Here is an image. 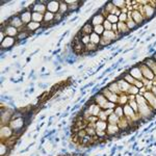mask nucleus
Listing matches in <instances>:
<instances>
[{"mask_svg": "<svg viewBox=\"0 0 156 156\" xmlns=\"http://www.w3.org/2000/svg\"><path fill=\"white\" fill-rule=\"evenodd\" d=\"M145 99H146L148 105H149L152 109H156V97L153 95V93H152L151 91L145 93Z\"/></svg>", "mask_w": 156, "mask_h": 156, "instance_id": "obj_1", "label": "nucleus"}, {"mask_svg": "<svg viewBox=\"0 0 156 156\" xmlns=\"http://www.w3.org/2000/svg\"><path fill=\"white\" fill-rule=\"evenodd\" d=\"M15 42H16L15 38H12V37H5L4 40L1 42V48H2V49H4V48H8V49H11V48L15 45Z\"/></svg>", "mask_w": 156, "mask_h": 156, "instance_id": "obj_2", "label": "nucleus"}, {"mask_svg": "<svg viewBox=\"0 0 156 156\" xmlns=\"http://www.w3.org/2000/svg\"><path fill=\"white\" fill-rule=\"evenodd\" d=\"M1 32H4V33L6 34V37H12V38L18 35V33H19L18 29L12 25H6V27L4 28V30L1 31Z\"/></svg>", "mask_w": 156, "mask_h": 156, "instance_id": "obj_3", "label": "nucleus"}, {"mask_svg": "<svg viewBox=\"0 0 156 156\" xmlns=\"http://www.w3.org/2000/svg\"><path fill=\"white\" fill-rule=\"evenodd\" d=\"M29 9H30V8H27L25 12H23V13L20 15V18H21L23 24H24L25 26L27 25V24H29V23L31 22V20H32V18H31L32 13H30Z\"/></svg>", "mask_w": 156, "mask_h": 156, "instance_id": "obj_4", "label": "nucleus"}, {"mask_svg": "<svg viewBox=\"0 0 156 156\" xmlns=\"http://www.w3.org/2000/svg\"><path fill=\"white\" fill-rule=\"evenodd\" d=\"M59 6H60V2L58 1H49L47 4V9L50 13H56L59 12Z\"/></svg>", "mask_w": 156, "mask_h": 156, "instance_id": "obj_5", "label": "nucleus"}, {"mask_svg": "<svg viewBox=\"0 0 156 156\" xmlns=\"http://www.w3.org/2000/svg\"><path fill=\"white\" fill-rule=\"evenodd\" d=\"M141 70H142V74L148 79H153L154 77V73L147 67V66H141Z\"/></svg>", "mask_w": 156, "mask_h": 156, "instance_id": "obj_6", "label": "nucleus"}, {"mask_svg": "<svg viewBox=\"0 0 156 156\" xmlns=\"http://www.w3.org/2000/svg\"><path fill=\"white\" fill-rule=\"evenodd\" d=\"M130 75L133 78H142L143 74H142V70H141V67H133L131 70H130Z\"/></svg>", "mask_w": 156, "mask_h": 156, "instance_id": "obj_7", "label": "nucleus"}, {"mask_svg": "<svg viewBox=\"0 0 156 156\" xmlns=\"http://www.w3.org/2000/svg\"><path fill=\"white\" fill-rule=\"evenodd\" d=\"M103 20L104 19L101 14H96V15H94V17L92 18V24L95 26L101 25V23L103 22Z\"/></svg>", "mask_w": 156, "mask_h": 156, "instance_id": "obj_8", "label": "nucleus"}, {"mask_svg": "<svg viewBox=\"0 0 156 156\" xmlns=\"http://www.w3.org/2000/svg\"><path fill=\"white\" fill-rule=\"evenodd\" d=\"M31 18H32V21L33 22H41V21H44V15H42L41 13H38V12H33L32 15H31Z\"/></svg>", "mask_w": 156, "mask_h": 156, "instance_id": "obj_9", "label": "nucleus"}, {"mask_svg": "<svg viewBox=\"0 0 156 156\" xmlns=\"http://www.w3.org/2000/svg\"><path fill=\"white\" fill-rule=\"evenodd\" d=\"M54 17H55V15H53L52 13L47 11L44 15V22L45 23H52V21L54 20Z\"/></svg>", "mask_w": 156, "mask_h": 156, "instance_id": "obj_10", "label": "nucleus"}, {"mask_svg": "<svg viewBox=\"0 0 156 156\" xmlns=\"http://www.w3.org/2000/svg\"><path fill=\"white\" fill-rule=\"evenodd\" d=\"M92 31L93 30H92V24L91 23H86L81 29V33L86 34V35H90V33H92Z\"/></svg>", "mask_w": 156, "mask_h": 156, "instance_id": "obj_11", "label": "nucleus"}, {"mask_svg": "<svg viewBox=\"0 0 156 156\" xmlns=\"http://www.w3.org/2000/svg\"><path fill=\"white\" fill-rule=\"evenodd\" d=\"M41 26V24L40 23H38V22H30L29 24H27V25L25 26L26 28H27V30L28 31H33V30H35L37 28H39Z\"/></svg>", "mask_w": 156, "mask_h": 156, "instance_id": "obj_12", "label": "nucleus"}, {"mask_svg": "<svg viewBox=\"0 0 156 156\" xmlns=\"http://www.w3.org/2000/svg\"><path fill=\"white\" fill-rule=\"evenodd\" d=\"M119 90H120V89H119V84H118V82H112V83H110L109 86H108V91L111 92V93H113V94L118 93Z\"/></svg>", "mask_w": 156, "mask_h": 156, "instance_id": "obj_13", "label": "nucleus"}, {"mask_svg": "<svg viewBox=\"0 0 156 156\" xmlns=\"http://www.w3.org/2000/svg\"><path fill=\"white\" fill-rule=\"evenodd\" d=\"M123 110H124V115L126 117H132L134 115L133 113V109L131 108V106H129V105H125L123 107Z\"/></svg>", "mask_w": 156, "mask_h": 156, "instance_id": "obj_14", "label": "nucleus"}, {"mask_svg": "<svg viewBox=\"0 0 156 156\" xmlns=\"http://www.w3.org/2000/svg\"><path fill=\"white\" fill-rule=\"evenodd\" d=\"M29 37V33H28V30L26 31H19L18 35H17V40L18 41H21V40H25L26 38Z\"/></svg>", "mask_w": 156, "mask_h": 156, "instance_id": "obj_15", "label": "nucleus"}, {"mask_svg": "<svg viewBox=\"0 0 156 156\" xmlns=\"http://www.w3.org/2000/svg\"><path fill=\"white\" fill-rule=\"evenodd\" d=\"M115 115H117L119 118L123 117L124 116V110H123V107L121 106H117L116 109H115Z\"/></svg>", "mask_w": 156, "mask_h": 156, "instance_id": "obj_16", "label": "nucleus"}, {"mask_svg": "<svg viewBox=\"0 0 156 156\" xmlns=\"http://www.w3.org/2000/svg\"><path fill=\"white\" fill-rule=\"evenodd\" d=\"M123 78L128 82V83H131V84H134L135 82H136V80H135V78H133L130 74H126V75H124Z\"/></svg>", "mask_w": 156, "mask_h": 156, "instance_id": "obj_17", "label": "nucleus"}, {"mask_svg": "<svg viewBox=\"0 0 156 156\" xmlns=\"http://www.w3.org/2000/svg\"><path fill=\"white\" fill-rule=\"evenodd\" d=\"M132 18L133 19H135V22H136V24L137 23H139V22H142V16H141V14L138 13V12H133V15H132Z\"/></svg>", "mask_w": 156, "mask_h": 156, "instance_id": "obj_18", "label": "nucleus"}, {"mask_svg": "<svg viewBox=\"0 0 156 156\" xmlns=\"http://www.w3.org/2000/svg\"><path fill=\"white\" fill-rule=\"evenodd\" d=\"M94 31H95V33H97V34H101L102 32H103V26L102 25H97L94 27Z\"/></svg>", "mask_w": 156, "mask_h": 156, "instance_id": "obj_19", "label": "nucleus"}, {"mask_svg": "<svg viewBox=\"0 0 156 156\" xmlns=\"http://www.w3.org/2000/svg\"><path fill=\"white\" fill-rule=\"evenodd\" d=\"M129 93L130 94H133V95H136L137 93H138V89L136 87V86H130V89H129Z\"/></svg>", "mask_w": 156, "mask_h": 156, "instance_id": "obj_20", "label": "nucleus"}, {"mask_svg": "<svg viewBox=\"0 0 156 156\" xmlns=\"http://www.w3.org/2000/svg\"><path fill=\"white\" fill-rule=\"evenodd\" d=\"M108 20H111L112 22H117V21L119 20V18H118L117 16L112 15V14H109V15H108Z\"/></svg>", "mask_w": 156, "mask_h": 156, "instance_id": "obj_21", "label": "nucleus"}, {"mask_svg": "<svg viewBox=\"0 0 156 156\" xmlns=\"http://www.w3.org/2000/svg\"><path fill=\"white\" fill-rule=\"evenodd\" d=\"M124 3H125L124 1H113L112 2L113 5H118L117 7H122V5H124Z\"/></svg>", "mask_w": 156, "mask_h": 156, "instance_id": "obj_22", "label": "nucleus"}, {"mask_svg": "<svg viewBox=\"0 0 156 156\" xmlns=\"http://www.w3.org/2000/svg\"><path fill=\"white\" fill-rule=\"evenodd\" d=\"M126 18H127V16H126V14H120V17H119V19L120 20H126Z\"/></svg>", "mask_w": 156, "mask_h": 156, "instance_id": "obj_23", "label": "nucleus"}, {"mask_svg": "<svg viewBox=\"0 0 156 156\" xmlns=\"http://www.w3.org/2000/svg\"><path fill=\"white\" fill-rule=\"evenodd\" d=\"M109 23H110V22H109V21H108V20H107V21H105V22H104V26H105V28H106V27H107V29H110V27H111V25H110V24H109Z\"/></svg>", "mask_w": 156, "mask_h": 156, "instance_id": "obj_24", "label": "nucleus"}, {"mask_svg": "<svg viewBox=\"0 0 156 156\" xmlns=\"http://www.w3.org/2000/svg\"><path fill=\"white\" fill-rule=\"evenodd\" d=\"M151 92L153 93V95H154V96H155V97H156V87H155V86H154V87H152V90H151Z\"/></svg>", "mask_w": 156, "mask_h": 156, "instance_id": "obj_25", "label": "nucleus"}, {"mask_svg": "<svg viewBox=\"0 0 156 156\" xmlns=\"http://www.w3.org/2000/svg\"><path fill=\"white\" fill-rule=\"evenodd\" d=\"M153 59H154V60L156 61V53L154 54V56H153Z\"/></svg>", "mask_w": 156, "mask_h": 156, "instance_id": "obj_26", "label": "nucleus"}]
</instances>
